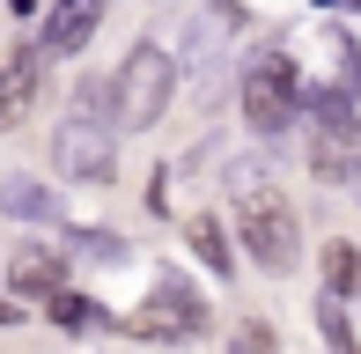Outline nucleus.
Returning <instances> with one entry per match:
<instances>
[{
    "label": "nucleus",
    "mask_w": 361,
    "mask_h": 354,
    "mask_svg": "<svg viewBox=\"0 0 361 354\" xmlns=\"http://www.w3.org/2000/svg\"><path fill=\"white\" fill-rule=\"evenodd\" d=\"M44 310H52V317H59V325H89V317H96V310H89V303H81V295H67V288H59V295H52V303H44Z\"/></svg>",
    "instance_id": "obj_13"
},
{
    "label": "nucleus",
    "mask_w": 361,
    "mask_h": 354,
    "mask_svg": "<svg viewBox=\"0 0 361 354\" xmlns=\"http://www.w3.org/2000/svg\"><path fill=\"white\" fill-rule=\"evenodd\" d=\"M200 325H207V303L192 295L177 273H162V281H155V295H147L140 310L126 317V332H133V340H192Z\"/></svg>",
    "instance_id": "obj_4"
},
{
    "label": "nucleus",
    "mask_w": 361,
    "mask_h": 354,
    "mask_svg": "<svg viewBox=\"0 0 361 354\" xmlns=\"http://www.w3.org/2000/svg\"><path fill=\"white\" fill-rule=\"evenodd\" d=\"M96 23H104V0H52V15H44V52L74 59L81 44L96 37Z\"/></svg>",
    "instance_id": "obj_6"
},
{
    "label": "nucleus",
    "mask_w": 361,
    "mask_h": 354,
    "mask_svg": "<svg viewBox=\"0 0 361 354\" xmlns=\"http://www.w3.org/2000/svg\"><path fill=\"white\" fill-rule=\"evenodd\" d=\"M243 118H251V133H288L295 118V67H251L243 74Z\"/></svg>",
    "instance_id": "obj_5"
},
{
    "label": "nucleus",
    "mask_w": 361,
    "mask_h": 354,
    "mask_svg": "<svg viewBox=\"0 0 361 354\" xmlns=\"http://www.w3.org/2000/svg\"><path fill=\"white\" fill-rule=\"evenodd\" d=\"M317 325H324V340H332L339 354H361L354 325H347V310H339V295H324V303H317Z\"/></svg>",
    "instance_id": "obj_12"
},
{
    "label": "nucleus",
    "mask_w": 361,
    "mask_h": 354,
    "mask_svg": "<svg viewBox=\"0 0 361 354\" xmlns=\"http://www.w3.org/2000/svg\"><path fill=\"white\" fill-rule=\"evenodd\" d=\"M8 281H15V295H30V303H52L59 288H67V273H59V259L52 251H15V266H8Z\"/></svg>",
    "instance_id": "obj_7"
},
{
    "label": "nucleus",
    "mask_w": 361,
    "mask_h": 354,
    "mask_svg": "<svg viewBox=\"0 0 361 354\" xmlns=\"http://www.w3.org/2000/svg\"><path fill=\"white\" fill-rule=\"evenodd\" d=\"M310 170H317L324 185H339V177H354V140L324 133V140H317V155H310Z\"/></svg>",
    "instance_id": "obj_9"
},
{
    "label": "nucleus",
    "mask_w": 361,
    "mask_h": 354,
    "mask_svg": "<svg viewBox=\"0 0 361 354\" xmlns=\"http://www.w3.org/2000/svg\"><path fill=\"white\" fill-rule=\"evenodd\" d=\"M236 236H243V251H251L258 266H273V273L302 259L295 214L281 207V192H266V185H236Z\"/></svg>",
    "instance_id": "obj_2"
},
{
    "label": "nucleus",
    "mask_w": 361,
    "mask_h": 354,
    "mask_svg": "<svg viewBox=\"0 0 361 354\" xmlns=\"http://www.w3.org/2000/svg\"><path fill=\"white\" fill-rule=\"evenodd\" d=\"M52 170L67 185H111L118 177V148H111V126L89 118V104H74L52 133Z\"/></svg>",
    "instance_id": "obj_3"
},
{
    "label": "nucleus",
    "mask_w": 361,
    "mask_h": 354,
    "mask_svg": "<svg viewBox=\"0 0 361 354\" xmlns=\"http://www.w3.org/2000/svg\"><path fill=\"white\" fill-rule=\"evenodd\" d=\"M324 281H332V295H361V251L332 244V251H324Z\"/></svg>",
    "instance_id": "obj_10"
},
{
    "label": "nucleus",
    "mask_w": 361,
    "mask_h": 354,
    "mask_svg": "<svg viewBox=\"0 0 361 354\" xmlns=\"http://www.w3.org/2000/svg\"><path fill=\"white\" fill-rule=\"evenodd\" d=\"M81 251H89V259H126L118 236H96V229H81Z\"/></svg>",
    "instance_id": "obj_14"
},
{
    "label": "nucleus",
    "mask_w": 361,
    "mask_h": 354,
    "mask_svg": "<svg viewBox=\"0 0 361 354\" xmlns=\"http://www.w3.org/2000/svg\"><path fill=\"white\" fill-rule=\"evenodd\" d=\"M15 317H23V310H15V303H0V325H15Z\"/></svg>",
    "instance_id": "obj_16"
},
{
    "label": "nucleus",
    "mask_w": 361,
    "mask_h": 354,
    "mask_svg": "<svg viewBox=\"0 0 361 354\" xmlns=\"http://www.w3.org/2000/svg\"><path fill=\"white\" fill-rule=\"evenodd\" d=\"M170 89H177V59L162 44H133L111 82V126L118 133H147V126L170 111Z\"/></svg>",
    "instance_id": "obj_1"
},
{
    "label": "nucleus",
    "mask_w": 361,
    "mask_h": 354,
    "mask_svg": "<svg viewBox=\"0 0 361 354\" xmlns=\"http://www.w3.org/2000/svg\"><path fill=\"white\" fill-rule=\"evenodd\" d=\"M236 354H273V347H266V332L251 325V332H243V347H236Z\"/></svg>",
    "instance_id": "obj_15"
},
{
    "label": "nucleus",
    "mask_w": 361,
    "mask_h": 354,
    "mask_svg": "<svg viewBox=\"0 0 361 354\" xmlns=\"http://www.w3.org/2000/svg\"><path fill=\"white\" fill-rule=\"evenodd\" d=\"M0 207L23 214V221H52V214H59V200L37 185V177H0Z\"/></svg>",
    "instance_id": "obj_8"
},
{
    "label": "nucleus",
    "mask_w": 361,
    "mask_h": 354,
    "mask_svg": "<svg viewBox=\"0 0 361 354\" xmlns=\"http://www.w3.org/2000/svg\"><path fill=\"white\" fill-rule=\"evenodd\" d=\"M192 251H200L207 266H221V273H228V236H221V221H214V214L192 221Z\"/></svg>",
    "instance_id": "obj_11"
}]
</instances>
